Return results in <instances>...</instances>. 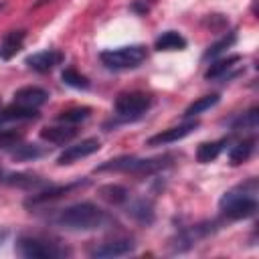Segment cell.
I'll use <instances>...</instances> for the list:
<instances>
[{"instance_id": "7", "label": "cell", "mask_w": 259, "mask_h": 259, "mask_svg": "<svg viewBox=\"0 0 259 259\" xmlns=\"http://www.w3.org/2000/svg\"><path fill=\"white\" fill-rule=\"evenodd\" d=\"M134 249H136V243H134L132 239H127V237H121V239H111V241L93 245L87 253H89V257H93V259H109V257L130 255Z\"/></svg>"}, {"instance_id": "3", "label": "cell", "mask_w": 259, "mask_h": 259, "mask_svg": "<svg viewBox=\"0 0 259 259\" xmlns=\"http://www.w3.org/2000/svg\"><path fill=\"white\" fill-rule=\"evenodd\" d=\"M172 164V156L158 158H136V156H119L113 160H105L95 168V172H134V174H154Z\"/></svg>"}, {"instance_id": "20", "label": "cell", "mask_w": 259, "mask_h": 259, "mask_svg": "<svg viewBox=\"0 0 259 259\" xmlns=\"http://www.w3.org/2000/svg\"><path fill=\"white\" fill-rule=\"evenodd\" d=\"M127 212H130L138 223H144V225H152V223H154V206H152V202L146 200V198H138V200L130 202Z\"/></svg>"}, {"instance_id": "16", "label": "cell", "mask_w": 259, "mask_h": 259, "mask_svg": "<svg viewBox=\"0 0 259 259\" xmlns=\"http://www.w3.org/2000/svg\"><path fill=\"white\" fill-rule=\"evenodd\" d=\"M97 194L101 200H105L111 206H121L130 200V190L121 184H103L97 188Z\"/></svg>"}, {"instance_id": "26", "label": "cell", "mask_w": 259, "mask_h": 259, "mask_svg": "<svg viewBox=\"0 0 259 259\" xmlns=\"http://www.w3.org/2000/svg\"><path fill=\"white\" fill-rule=\"evenodd\" d=\"M61 79H63V83L65 85H69V87H75V89H89V79L85 77V75H81L77 69H73V67H69V69H65L63 73H61Z\"/></svg>"}, {"instance_id": "19", "label": "cell", "mask_w": 259, "mask_h": 259, "mask_svg": "<svg viewBox=\"0 0 259 259\" xmlns=\"http://www.w3.org/2000/svg\"><path fill=\"white\" fill-rule=\"evenodd\" d=\"M225 144H227V138L217 140V142H202V144H198V148H196V160H198L200 164L214 162V160L221 156Z\"/></svg>"}, {"instance_id": "31", "label": "cell", "mask_w": 259, "mask_h": 259, "mask_svg": "<svg viewBox=\"0 0 259 259\" xmlns=\"http://www.w3.org/2000/svg\"><path fill=\"white\" fill-rule=\"evenodd\" d=\"M138 2H142L146 8H150V4H154V2H158V0H138Z\"/></svg>"}, {"instance_id": "14", "label": "cell", "mask_w": 259, "mask_h": 259, "mask_svg": "<svg viewBox=\"0 0 259 259\" xmlns=\"http://www.w3.org/2000/svg\"><path fill=\"white\" fill-rule=\"evenodd\" d=\"M24 38H26V30L18 28V30H10L2 36V42H0V57L2 59H12L24 45Z\"/></svg>"}, {"instance_id": "25", "label": "cell", "mask_w": 259, "mask_h": 259, "mask_svg": "<svg viewBox=\"0 0 259 259\" xmlns=\"http://www.w3.org/2000/svg\"><path fill=\"white\" fill-rule=\"evenodd\" d=\"M4 182L10 184V186H18V188H34V186L45 184L42 178L32 176V174H10V176L4 178Z\"/></svg>"}, {"instance_id": "23", "label": "cell", "mask_w": 259, "mask_h": 259, "mask_svg": "<svg viewBox=\"0 0 259 259\" xmlns=\"http://www.w3.org/2000/svg\"><path fill=\"white\" fill-rule=\"evenodd\" d=\"M14 160H20V162H26V160H34V158H40L45 154V150L36 144H16L14 150L10 152Z\"/></svg>"}, {"instance_id": "15", "label": "cell", "mask_w": 259, "mask_h": 259, "mask_svg": "<svg viewBox=\"0 0 259 259\" xmlns=\"http://www.w3.org/2000/svg\"><path fill=\"white\" fill-rule=\"evenodd\" d=\"M75 125H47L40 130V138L51 142V144H67L77 136Z\"/></svg>"}, {"instance_id": "12", "label": "cell", "mask_w": 259, "mask_h": 259, "mask_svg": "<svg viewBox=\"0 0 259 259\" xmlns=\"http://www.w3.org/2000/svg\"><path fill=\"white\" fill-rule=\"evenodd\" d=\"M47 101H49V93L42 87H36V85H26V87H20V89L14 91V103H20V105H26V107L36 109Z\"/></svg>"}, {"instance_id": "28", "label": "cell", "mask_w": 259, "mask_h": 259, "mask_svg": "<svg viewBox=\"0 0 259 259\" xmlns=\"http://www.w3.org/2000/svg\"><path fill=\"white\" fill-rule=\"evenodd\" d=\"M235 40H237V34L235 32H229L227 36H223L221 40H217V42H212L206 51H204V55H202V61H208V59H214V57H219L225 49H229L231 45H235Z\"/></svg>"}, {"instance_id": "10", "label": "cell", "mask_w": 259, "mask_h": 259, "mask_svg": "<svg viewBox=\"0 0 259 259\" xmlns=\"http://www.w3.org/2000/svg\"><path fill=\"white\" fill-rule=\"evenodd\" d=\"M87 180H77V182H69V184H61V186H49L47 190L42 192H36V194H30L26 200H24V206H38V204H45V202H51V200H57L65 194H69L71 190L75 188H81L85 186Z\"/></svg>"}, {"instance_id": "13", "label": "cell", "mask_w": 259, "mask_h": 259, "mask_svg": "<svg viewBox=\"0 0 259 259\" xmlns=\"http://www.w3.org/2000/svg\"><path fill=\"white\" fill-rule=\"evenodd\" d=\"M28 119H38V111L34 107L12 103V105L0 109V125L6 121H28Z\"/></svg>"}, {"instance_id": "8", "label": "cell", "mask_w": 259, "mask_h": 259, "mask_svg": "<svg viewBox=\"0 0 259 259\" xmlns=\"http://www.w3.org/2000/svg\"><path fill=\"white\" fill-rule=\"evenodd\" d=\"M99 148H101V142H99L97 138H85V140H81V142L75 144V146H67V148L59 154L57 164H59V166L73 164V162H77V160H81V158H87V156L99 152Z\"/></svg>"}, {"instance_id": "22", "label": "cell", "mask_w": 259, "mask_h": 259, "mask_svg": "<svg viewBox=\"0 0 259 259\" xmlns=\"http://www.w3.org/2000/svg\"><path fill=\"white\" fill-rule=\"evenodd\" d=\"M221 101V95L219 93H210V95H202V97H198L196 101H192L186 109H184V117H194V115H198V113H202V111H206V109H210V107H214L217 103Z\"/></svg>"}, {"instance_id": "6", "label": "cell", "mask_w": 259, "mask_h": 259, "mask_svg": "<svg viewBox=\"0 0 259 259\" xmlns=\"http://www.w3.org/2000/svg\"><path fill=\"white\" fill-rule=\"evenodd\" d=\"M115 115L123 121H132L142 117L150 107H152V95L142 93V91H127V93H119L115 97Z\"/></svg>"}, {"instance_id": "27", "label": "cell", "mask_w": 259, "mask_h": 259, "mask_svg": "<svg viewBox=\"0 0 259 259\" xmlns=\"http://www.w3.org/2000/svg\"><path fill=\"white\" fill-rule=\"evenodd\" d=\"M257 123H259V109L251 107L249 111H245L243 115H239L233 121V130L235 132H239V130H257Z\"/></svg>"}, {"instance_id": "11", "label": "cell", "mask_w": 259, "mask_h": 259, "mask_svg": "<svg viewBox=\"0 0 259 259\" xmlns=\"http://www.w3.org/2000/svg\"><path fill=\"white\" fill-rule=\"evenodd\" d=\"M61 61H63V53H59L55 49H47V51H38L34 55H28L24 63L36 73H49L57 65H61Z\"/></svg>"}, {"instance_id": "5", "label": "cell", "mask_w": 259, "mask_h": 259, "mask_svg": "<svg viewBox=\"0 0 259 259\" xmlns=\"http://www.w3.org/2000/svg\"><path fill=\"white\" fill-rule=\"evenodd\" d=\"M101 63L111 71H125L136 69L148 59V49L144 45H127L117 49H107L99 53Z\"/></svg>"}, {"instance_id": "4", "label": "cell", "mask_w": 259, "mask_h": 259, "mask_svg": "<svg viewBox=\"0 0 259 259\" xmlns=\"http://www.w3.org/2000/svg\"><path fill=\"white\" fill-rule=\"evenodd\" d=\"M14 251H16V255H20L24 259H61V257L71 255L69 247H63L51 239L30 237V235L18 237L14 243Z\"/></svg>"}, {"instance_id": "29", "label": "cell", "mask_w": 259, "mask_h": 259, "mask_svg": "<svg viewBox=\"0 0 259 259\" xmlns=\"http://www.w3.org/2000/svg\"><path fill=\"white\" fill-rule=\"evenodd\" d=\"M22 140V132L16 130H0V150L2 148H14Z\"/></svg>"}, {"instance_id": "2", "label": "cell", "mask_w": 259, "mask_h": 259, "mask_svg": "<svg viewBox=\"0 0 259 259\" xmlns=\"http://www.w3.org/2000/svg\"><path fill=\"white\" fill-rule=\"evenodd\" d=\"M257 192H259L257 178H247L245 182L227 190L221 196L219 206L229 219H235V221L247 219V217L255 214V210H257Z\"/></svg>"}, {"instance_id": "32", "label": "cell", "mask_w": 259, "mask_h": 259, "mask_svg": "<svg viewBox=\"0 0 259 259\" xmlns=\"http://www.w3.org/2000/svg\"><path fill=\"white\" fill-rule=\"evenodd\" d=\"M2 8H4V2H0V10H2Z\"/></svg>"}, {"instance_id": "33", "label": "cell", "mask_w": 259, "mask_h": 259, "mask_svg": "<svg viewBox=\"0 0 259 259\" xmlns=\"http://www.w3.org/2000/svg\"><path fill=\"white\" fill-rule=\"evenodd\" d=\"M0 176H2V170H0Z\"/></svg>"}, {"instance_id": "21", "label": "cell", "mask_w": 259, "mask_h": 259, "mask_svg": "<svg viewBox=\"0 0 259 259\" xmlns=\"http://www.w3.org/2000/svg\"><path fill=\"white\" fill-rule=\"evenodd\" d=\"M239 61H241V57H239V55H229V57H225V59H219V61L210 63V65H208V69L204 71V79H206V81H212V79L223 77V75H225L229 69H233Z\"/></svg>"}, {"instance_id": "1", "label": "cell", "mask_w": 259, "mask_h": 259, "mask_svg": "<svg viewBox=\"0 0 259 259\" xmlns=\"http://www.w3.org/2000/svg\"><path fill=\"white\" fill-rule=\"evenodd\" d=\"M53 223L65 231H97V229H107L115 221L107 210L93 202H75L67 208H61L55 217Z\"/></svg>"}, {"instance_id": "30", "label": "cell", "mask_w": 259, "mask_h": 259, "mask_svg": "<svg viewBox=\"0 0 259 259\" xmlns=\"http://www.w3.org/2000/svg\"><path fill=\"white\" fill-rule=\"evenodd\" d=\"M202 22H204V26H208L210 30H223V28H227V24H229V20H227L223 14H208Z\"/></svg>"}, {"instance_id": "17", "label": "cell", "mask_w": 259, "mask_h": 259, "mask_svg": "<svg viewBox=\"0 0 259 259\" xmlns=\"http://www.w3.org/2000/svg\"><path fill=\"white\" fill-rule=\"evenodd\" d=\"M156 51H184L186 49V38L178 30H166L154 40Z\"/></svg>"}, {"instance_id": "9", "label": "cell", "mask_w": 259, "mask_h": 259, "mask_svg": "<svg viewBox=\"0 0 259 259\" xmlns=\"http://www.w3.org/2000/svg\"><path fill=\"white\" fill-rule=\"evenodd\" d=\"M198 127V121H186V123H180V125H174V127H168V130H162L158 132L156 136L148 138L146 140V146H166V144H174L182 138H186L188 134H192L194 130Z\"/></svg>"}, {"instance_id": "24", "label": "cell", "mask_w": 259, "mask_h": 259, "mask_svg": "<svg viewBox=\"0 0 259 259\" xmlns=\"http://www.w3.org/2000/svg\"><path fill=\"white\" fill-rule=\"evenodd\" d=\"M91 115V107H71V109H65V111H61L59 115H57V119L61 121V123H79V121H83V119H87Z\"/></svg>"}, {"instance_id": "18", "label": "cell", "mask_w": 259, "mask_h": 259, "mask_svg": "<svg viewBox=\"0 0 259 259\" xmlns=\"http://www.w3.org/2000/svg\"><path fill=\"white\" fill-rule=\"evenodd\" d=\"M255 144H257L255 138H247V140L239 142L237 146H233L229 150V164L231 166H239V164L247 162L255 152Z\"/></svg>"}]
</instances>
